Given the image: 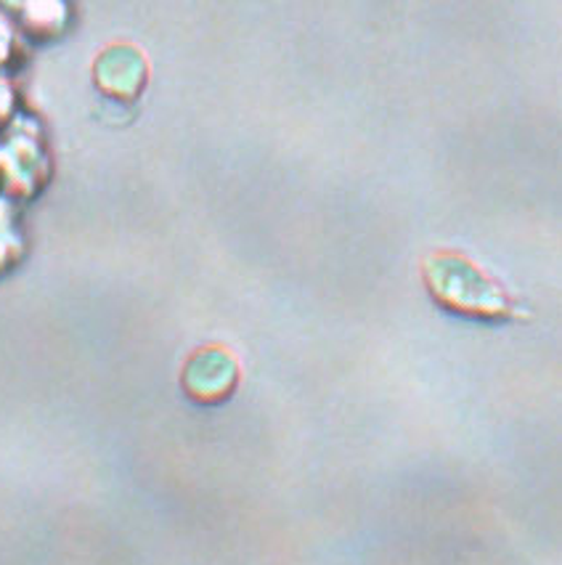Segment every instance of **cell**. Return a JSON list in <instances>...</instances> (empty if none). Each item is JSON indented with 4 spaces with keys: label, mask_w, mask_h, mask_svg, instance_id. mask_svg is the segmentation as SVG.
<instances>
[{
    "label": "cell",
    "mask_w": 562,
    "mask_h": 565,
    "mask_svg": "<svg viewBox=\"0 0 562 565\" xmlns=\"http://www.w3.org/2000/svg\"><path fill=\"white\" fill-rule=\"evenodd\" d=\"M430 292L443 306L456 308L460 313L469 317H501L507 313V298L499 287L480 274L478 266L460 255H446V258L430 260L428 268Z\"/></svg>",
    "instance_id": "cell-1"
},
{
    "label": "cell",
    "mask_w": 562,
    "mask_h": 565,
    "mask_svg": "<svg viewBox=\"0 0 562 565\" xmlns=\"http://www.w3.org/2000/svg\"><path fill=\"white\" fill-rule=\"evenodd\" d=\"M94 75L101 94L112 96L117 102H130L141 94L143 83H147V62L139 51L120 45V49L101 54Z\"/></svg>",
    "instance_id": "cell-2"
},
{
    "label": "cell",
    "mask_w": 562,
    "mask_h": 565,
    "mask_svg": "<svg viewBox=\"0 0 562 565\" xmlns=\"http://www.w3.org/2000/svg\"><path fill=\"white\" fill-rule=\"evenodd\" d=\"M19 28L32 41H54L67 30V3L64 0H19Z\"/></svg>",
    "instance_id": "cell-3"
},
{
    "label": "cell",
    "mask_w": 562,
    "mask_h": 565,
    "mask_svg": "<svg viewBox=\"0 0 562 565\" xmlns=\"http://www.w3.org/2000/svg\"><path fill=\"white\" fill-rule=\"evenodd\" d=\"M192 372H202L199 374H186V380L197 377V387H188L194 393V398L199 401H218L226 398V393L234 387V380L228 377H215L218 372L234 370V361L226 356V351H215L213 356H194L192 364H188Z\"/></svg>",
    "instance_id": "cell-4"
},
{
    "label": "cell",
    "mask_w": 562,
    "mask_h": 565,
    "mask_svg": "<svg viewBox=\"0 0 562 565\" xmlns=\"http://www.w3.org/2000/svg\"><path fill=\"white\" fill-rule=\"evenodd\" d=\"M19 255H22V242H19L17 234H11L9 228L0 226V274L9 271V268L19 260Z\"/></svg>",
    "instance_id": "cell-5"
},
{
    "label": "cell",
    "mask_w": 562,
    "mask_h": 565,
    "mask_svg": "<svg viewBox=\"0 0 562 565\" xmlns=\"http://www.w3.org/2000/svg\"><path fill=\"white\" fill-rule=\"evenodd\" d=\"M9 56H11V30L9 24H6V19L0 17V67L9 62Z\"/></svg>",
    "instance_id": "cell-6"
},
{
    "label": "cell",
    "mask_w": 562,
    "mask_h": 565,
    "mask_svg": "<svg viewBox=\"0 0 562 565\" xmlns=\"http://www.w3.org/2000/svg\"><path fill=\"white\" fill-rule=\"evenodd\" d=\"M11 104H14V96H11L9 85H6L3 81H0V122L9 120V115H11Z\"/></svg>",
    "instance_id": "cell-7"
}]
</instances>
